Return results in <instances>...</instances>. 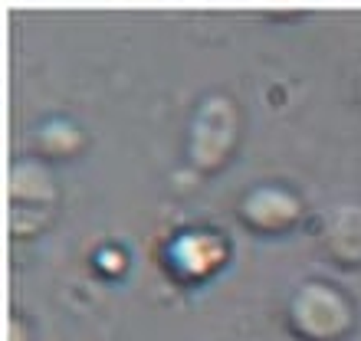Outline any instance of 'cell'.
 I'll return each mask as SVG.
<instances>
[{
  "instance_id": "cell-1",
  "label": "cell",
  "mask_w": 361,
  "mask_h": 341,
  "mask_svg": "<svg viewBox=\"0 0 361 341\" xmlns=\"http://www.w3.org/2000/svg\"><path fill=\"white\" fill-rule=\"evenodd\" d=\"M289 322L309 341H335L352 328V305L335 285L305 283L289 302Z\"/></svg>"
},
{
  "instance_id": "cell-2",
  "label": "cell",
  "mask_w": 361,
  "mask_h": 341,
  "mask_svg": "<svg viewBox=\"0 0 361 341\" xmlns=\"http://www.w3.org/2000/svg\"><path fill=\"white\" fill-rule=\"evenodd\" d=\"M10 197V230L13 233H37L49 217V207L56 200V187L49 170L37 161H17L7 178Z\"/></svg>"
},
{
  "instance_id": "cell-3",
  "label": "cell",
  "mask_w": 361,
  "mask_h": 341,
  "mask_svg": "<svg viewBox=\"0 0 361 341\" xmlns=\"http://www.w3.org/2000/svg\"><path fill=\"white\" fill-rule=\"evenodd\" d=\"M237 138V108L227 95H210L190 122V158L200 168H217Z\"/></svg>"
},
{
  "instance_id": "cell-4",
  "label": "cell",
  "mask_w": 361,
  "mask_h": 341,
  "mask_svg": "<svg viewBox=\"0 0 361 341\" xmlns=\"http://www.w3.org/2000/svg\"><path fill=\"white\" fill-rule=\"evenodd\" d=\"M322 243L338 263H361V204H338L329 210Z\"/></svg>"
},
{
  "instance_id": "cell-5",
  "label": "cell",
  "mask_w": 361,
  "mask_h": 341,
  "mask_svg": "<svg viewBox=\"0 0 361 341\" xmlns=\"http://www.w3.org/2000/svg\"><path fill=\"white\" fill-rule=\"evenodd\" d=\"M299 213V200L283 187H259L243 200V217L259 230H283Z\"/></svg>"
},
{
  "instance_id": "cell-6",
  "label": "cell",
  "mask_w": 361,
  "mask_h": 341,
  "mask_svg": "<svg viewBox=\"0 0 361 341\" xmlns=\"http://www.w3.org/2000/svg\"><path fill=\"white\" fill-rule=\"evenodd\" d=\"M224 259V243L217 237H210L207 230H197V233H188L174 247V263L184 269L188 275H200L214 269V266Z\"/></svg>"
},
{
  "instance_id": "cell-7",
  "label": "cell",
  "mask_w": 361,
  "mask_h": 341,
  "mask_svg": "<svg viewBox=\"0 0 361 341\" xmlns=\"http://www.w3.org/2000/svg\"><path fill=\"white\" fill-rule=\"evenodd\" d=\"M37 142H39V148H43V151H49V154H69V151H76L82 138H79L76 125H69V122H47L43 128H39Z\"/></svg>"
},
{
  "instance_id": "cell-8",
  "label": "cell",
  "mask_w": 361,
  "mask_h": 341,
  "mask_svg": "<svg viewBox=\"0 0 361 341\" xmlns=\"http://www.w3.org/2000/svg\"><path fill=\"white\" fill-rule=\"evenodd\" d=\"M7 341H27V328L20 322V315H10L7 318Z\"/></svg>"
},
{
  "instance_id": "cell-9",
  "label": "cell",
  "mask_w": 361,
  "mask_h": 341,
  "mask_svg": "<svg viewBox=\"0 0 361 341\" xmlns=\"http://www.w3.org/2000/svg\"><path fill=\"white\" fill-rule=\"evenodd\" d=\"M358 95H361V69H358Z\"/></svg>"
}]
</instances>
